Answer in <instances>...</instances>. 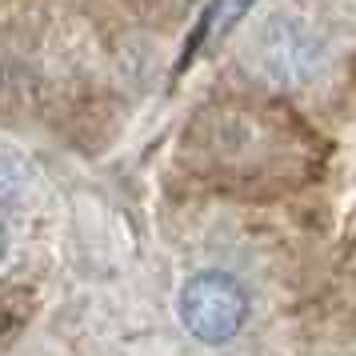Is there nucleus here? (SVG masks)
Wrapping results in <instances>:
<instances>
[{"mask_svg":"<svg viewBox=\"0 0 356 356\" xmlns=\"http://www.w3.org/2000/svg\"><path fill=\"white\" fill-rule=\"evenodd\" d=\"M180 324L204 344H225L248 321V292L228 273H196L180 289Z\"/></svg>","mask_w":356,"mask_h":356,"instance_id":"f257e3e1","label":"nucleus"},{"mask_svg":"<svg viewBox=\"0 0 356 356\" xmlns=\"http://www.w3.org/2000/svg\"><path fill=\"white\" fill-rule=\"evenodd\" d=\"M324 44L308 33L305 24L280 17L273 20L257 40V65L260 72L276 84H300L321 68Z\"/></svg>","mask_w":356,"mask_h":356,"instance_id":"f03ea898","label":"nucleus"},{"mask_svg":"<svg viewBox=\"0 0 356 356\" xmlns=\"http://www.w3.org/2000/svg\"><path fill=\"white\" fill-rule=\"evenodd\" d=\"M252 4H257V0H212L209 13H204V24H200V33H196V44H200L204 36L228 33V29H232V24H236Z\"/></svg>","mask_w":356,"mask_h":356,"instance_id":"7ed1b4c3","label":"nucleus"},{"mask_svg":"<svg viewBox=\"0 0 356 356\" xmlns=\"http://www.w3.org/2000/svg\"><path fill=\"white\" fill-rule=\"evenodd\" d=\"M0 257H4V225H0Z\"/></svg>","mask_w":356,"mask_h":356,"instance_id":"20e7f679","label":"nucleus"}]
</instances>
